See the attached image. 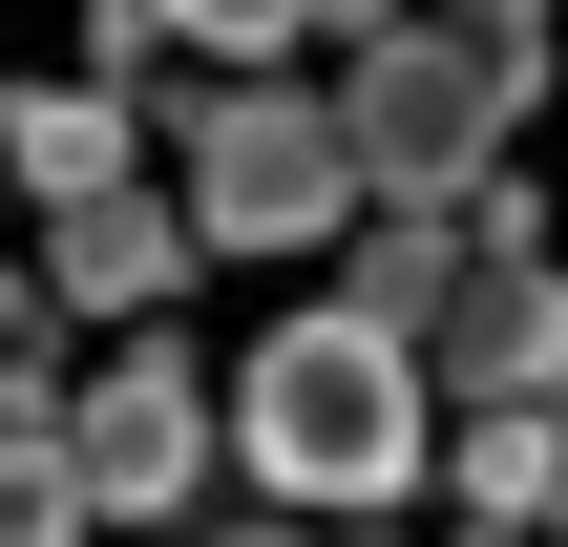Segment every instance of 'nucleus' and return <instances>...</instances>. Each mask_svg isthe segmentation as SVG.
<instances>
[{
  "label": "nucleus",
  "instance_id": "obj_1",
  "mask_svg": "<svg viewBox=\"0 0 568 547\" xmlns=\"http://www.w3.org/2000/svg\"><path fill=\"white\" fill-rule=\"evenodd\" d=\"M232 443H253V485L274 506H400L443 443H422V337H379L358 295H316V316H274L253 358H232V401H211Z\"/></svg>",
  "mask_w": 568,
  "mask_h": 547
},
{
  "label": "nucleus",
  "instance_id": "obj_2",
  "mask_svg": "<svg viewBox=\"0 0 568 547\" xmlns=\"http://www.w3.org/2000/svg\"><path fill=\"white\" fill-rule=\"evenodd\" d=\"M337 211H358V148H337V105L253 63V84L190 126V253H316Z\"/></svg>",
  "mask_w": 568,
  "mask_h": 547
},
{
  "label": "nucleus",
  "instance_id": "obj_3",
  "mask_svg": "<svg viewBox=\"0 0 568 547\" xmlns=\"http://www.w3.org/2000/svg\"><path fill=\"white\" fill-rule=\"evenodd\" d=\"M337 148H358V190L443 211V190H485V169H506V84H485L443 21H379V42H358V84H337Z\"/></svg>",
  "mask_w": 568,
  "mask_h": 547
},
{
  "label": "nucleus",
  "instance_id": "obj_4",
  "mask_svg": "<svg viewBox=\"0 0 568 547\" xmlns=\"http://www.w3.org/2000/svg\"><path fill=\"white\" fill-rule=\"evenodd\" d=\"M63 464H84V527H169L190 506V464H211V379L148 337V358H105L84 401H63Z\"/></svg>",
  "mask_w": 568,
  "mask_h": 547
},
{
  "label": "nucleus",
  "instance_id": "obj_5",
  "mask_svg": "<svg viewBox=\"0 0 568 547\" xmlns=\"http://www.w3.org/2000/svg\"><path fill=\"white\" fill-rule=\"evenodd\" d=\"M422 379H464V401H548V379H568V274H548V253H464V274L422 295Z\"/></svg>",
  "mask_w": 568,
  "mask_h": 547
},
{
  "label": "nucleus",
  "instance_id": "obj_6",
  "mask_svg": "<svg viewBox=\"0 0 568 547\" xmlns=\"http://www.w3.org/2000/svg\"><path fill=\"white\" fill-rule=\"evenodd\" d=\"M190 274V211H148V190H63V232H42V295L63 316H148Z\"/></svg>",
  "mask_w": 568,
  "mask_h": 547
},
{
  "label": "nucleus",
  "instance_id": "obj_7",
  "mask_svg": "<svg viewBox=\"0 0 568 547\" xmlns=\"http://www.w3.org/2000/svg\"><path fill=\"white\" fill-rule=\"evenodd\" d=\"M0 190H126V84H21L0 105Z\"/></svg>",
  "mask_w": 568,
  "mask_h": 547
},
{
  "label": "nucleus",
  "instance_id": "obj_8",
  "mask_svg": "<svg viewBox=\"0 0 568 547\" xmlns=\"http://www.w3.org/2000/svg\"><path fill=\"white\" fill-rule=\"evenodd\" d=\"M443 485H464L485 527H527V506H568V379H548V401H485V422L443 443Z\"/></svg>",
  "mask_w": 568,
  "mask_h": 547
},
{
  "label": "nucleus",
  "instance_id": "obj_9",
  "mask_svg": "<svg viewBox=\"0 0 568 547\" xmlns=\"http://www.w3.org/2000/svg\"><path fill=\"white\" fill-rule=\"evenodd\" d=\"M0 547H84V464H63V422H0Z\"/></svg>",
  "mask_w": 568,
  "mask_h": 547
},
{
  "label": "nucleus",
  "instance_id": "obj_10",
  "mask_svg": "<svg viewBox=\"0 0 568 547\" xmlns=\"http://www.w3.org/2000/svg\"><path fill=\"white\" fill-rule=\"evenodd\" d=\"M443 42H464V63H485V84H506V105H527V84H548V0H443Z\"/></svg>",
  "mask_w": 568,
  "mask_h": 547
},
{
  "label": "nucleus",
  "instance_id": "obj_11",
  "mask_svg": "<svg viewBox=\"0 0 568 547\" xmlns=\"http://www.w3.org/2000/svg\"><path fill=\"white\" fill-rule=\"evenodd\" d=\"M42 337H63V295H42V274H0V422H42V401H21V379H42Z\"/></svg>",
  "mask_w": 568,
  "mask_h": 547
},
{
  "label": "nucleus",
  "instance_id": "obj_12",
  "mask_svg": "<svg viewBox=\"0 0 568 547\" xmlns=\"http://www.w3.org/2000/svg\"><path fill=\"white\" fill-rule=\"evenodd\" d=\"M169 21H190V42H232V63H274V42H295V0H169Z\"/></svg>",
  "mask_w": 568,
  "mask_h": 547
},
{
  "label": "nucleus",
  "instance_id": "obj_13",
  "mask_svg": "<svg viewBox=\"0 0 568 547\" xmlns=\"http://www.w3.org/2000/svg\"><path fill=\"white\" fill-rule=\"evenodd\" d=\"M295 21H337V42H379V21H422V0H295Z\"/></svg>",
  "mask_w": 568,
  "mask_h": 547
},
{
  "label": "nucleus",
  "instance_id": "obj_14",
  "mask_svg": "<svg viewBox=\"0 0 568 547\" xmlns=\"http://www.w3.org/2000/svg\"><path fill=\"white\" fill-rule=\"evenodd\" d=\"M232 547H295V527H232Z\"/></svg>",
  "mask_w": 568,
  "mask_h": 547
}]
</instances>
